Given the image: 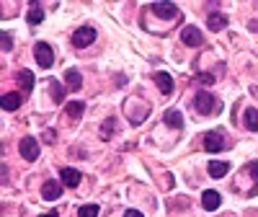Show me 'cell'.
<instances>
[{
    "mask_svg": "<svg viewBox=\"0 0 258 217\" xmlns=\"http://www.w3.org/2000/svg\"><path fill=\"white\" fill-rule=\"evenodd\" d=\"M34 57H36V62H39V68H44V70L54 65V52H52V47L47 44V41H36Z\"/></svg>",
    "mask_w": 258,
    "mask_h": 217,
    "instance_id": "1",
    "label": "cell"
},
{
    "mask_svg": "<svg viewBox=\"0 0 258 217\" xmlns=\"http://www.w3.org/2000/svg\"><path fill=\"white\" fill-rule=\"evenodd\" d=\"M93 41H96V29H93V26H80V29L73 34V44H75L78 49L91 47Z\"/></svg>",
    "mask_w": 258,
    "mask_h": 217,
    "instance_id": "2",
    "label": "cell"
},
{
    "mask_svg": "<svg viewBox=\"0 0 258 217\" xmlns=\"http://www.w3.org/2000/svg\"><path fill=\"white\" fill-rule=\"evenodd\" d=\"M194 108H197L199 114H212L214 108H217V101H214V96H212V93L199 91V93H197V98H194Z\"/></svg>",
    "mask_w": 258,
    "mask_h": 217,
    "instance_id": "3",
    "label": "cell"
},
{
    "mask_svg": "<svg viewBox=\"0 0 258 217\" xmlns=\"http://www.w3.org/2000/svg\"><path fill=\"white\" fill-rule=\"evenodd\" d=\"M18 153H21V158L24 160H36L39 158V142H36V137H24L18 142Z\"/></svg>",
    "mask_w": 258,
    "mask_h": 217,
    "instance_id": "4",
    "label": "cell"
},
{
    "mask_svg": "<svg viewBox=\"0 0 258 217\" xmlns=\"http://www.w3.org/2000/svg\"><path fill=\"white\" fill-rule=\"evenodd\" d=\"M181 41H183L186 47H202L204 36H202V31H199L197 26H186V29L181 31Z\"/></svg>",
    "mask_w": 258,
    "mask_h": 217,
    "instance_id": "5",
    "label": "cell"
},
{
    "mask_svg": "<svg viewBox=\"0 0 258 217\" xmlns=\"http://www.w3.org/2000/svg\"><path fill=\"white\" fill-rule=\"evenodd\" d=\"M59 194H62V184L59 181H44V186H41V199L44 202H54L59 199Z\"/></svg>",
    "mask_w": 258,
    "mask_h": 217,
    "instance_id": "6",
    "label": "cell"
},
{
    "mask_svg": "<svg viewBox=\"0 0 258 217\" xmlns=\"http://www.w3.org/2000/svg\"><path fill=\"white\" fill-rule=\"evenodd\" d=\"M220 204H222V197L214 189H209V191H204L202 194V207L207 209V212H214V209H220Z\"/></svg>",
    "mask_w": 258,
    "mask_h": 217,
    "instance_id": "7",
    "label": "cell"
},
{
    "mask_svg": "<svg viewBox=\"0 0 258 217\" xmlns=\"http://www.w3.org/2000/svg\"><path fill=\"white\" fill-rule=\"evenodd\" d=\"M204 147H207V153H220V150L225 147V140L220 132H207L204 135Z\"/></svg>",
    "mask_w": 258,
    "mask_h": 217,
    "instance_id": "8",
    "label": "cell"
},
{
    "mask_svg": "<svg viewBox=\"0 0 258 217\" xmlns=\"http://www.w3.org/2000/svg\"><path fill=\"white\" fill-rule=\"evenodd\" d=\"M59 179H62V186H68V189H75L78 184H80V173L75 171V168H62L59 171Z\"/></svg>",
    "mask_w": 258,
    "mask_h": 217,
    "instance_id": "9",
    "label": "cell"
},
{
    "mask_svg": "<svg viewBox=\"0 0 258 217\" xmlns=\"http://www.w3.org/2000/svg\"><path fill=\"white\" fill-rule=\"evenodd\" d=\"M207 26H209L212 31H222V29L227 26V16H225V13H217V11L209 13V16H207Z\"/></svg>",
    "mask_w": 258,
    "mask_h": 217,
    "instance_id": "10",
    "label": "cell"
},
{
    "mask_svg": "<svg viewBox=\"0 0 258 217\" xmlns=\"http://www.w3.org/2000/svg\"><path fill=\"white\" fill-rule=\"evenodd\" d=\"M0 103H3L6 112H16V108H18L21 103H24V96H21V93H3Z\"/></svg>",
    "mask_w": 258,
    "mask_h": 217,
    "instance_id": "11",
    "label": "cell"
},
{
    "mask_svg": "<svg viewBox=\"0 0 258 217\" xmlns=\"http://www.w3.org/2000/svg\"><path fill=\"white\" fill-rule=\"evenodd\" d=\"M155 83H158L160 93H165V96L173 93V78H170L168 73H158V75H155Z\"/></svg>",
    "mask_w": 258,
    "mask_h": 217,
    "instance_id": "12",
    "label": "cell"
},
{
    "mask_svg": "<svg viewBox=\"0 0 258 217\" xmlns=\"http://www.w3.org/2000/svg\"><path fill=\"white\" fill-rule=\"evenodd\" d=\"M227 171H230V163L227 160H212L209 163V176L212 179H222Z\"/></svg>",
    "mask_w": 258,
    "mask_h": 217,
    "instance_id": "13",
    "label": "cell"
},
{
    "mask_svg": "<svg viewBox=\"0 0 258 217\" xmlns=\"http://www.w3.org/2000/svg\"><path fill=\"white\" fill-rule=\"evenodd\" d=\"M153 11H155L158 16H163V18H173V16L178 13V8H176L173 3H153Z\"/></svg>",
    "mask_w": 258,
    "mask_h": 217,
    "instance_id": "14",
    "label": "cell"
},
{
    "mask_svg": "<svg viewBox=\"0 0 258 217\" xmlns=\"http://www.w3.org/2000/svg\"><path fill=\"white\" fill-rule=\"evenodd\" d=\"M165 124L168 127H173V129H181L183 127V114L181 112H176V108H170V112H165Z\"/></svg>",
    "mask_w": 258,
    "mask_h": 217,
    "instance_id": "15",
    "label": "cell"
},
{
    "mask_svg": "<svg viewBox=\"0 0 258 217\" xmlns=\"http://www.w3.org/2000/svg\"><path fill=\"white\" fill-rule=\"evenodd\" d=\"M243 122H245V127L250 129V132H258V108H245Z\"/></svg>",
    "mask_w": 258,
    "mask_h": 217,
    "instance_id": "16",
    "label": "cell"
},
{
    "mask_svg": "<svg viewBox=\"0 0 258 217\" xmlns=\"http://www.w3.org/2000/svg\"><path fill=\"white\" fill-rule=\"evenodd\" d=\"M64 80H68V88H70V91H80L83 78H80L78 70H68V73H64Z\"/></svg>",
    "mask_w": 258,
    "mask_h": 217,
    "instance_id": "17",
    "label": "cell"
},
{
    "mask_svg": "<svg viewBox=\"0 0 258 217\" xmlns=\"http://www.w3.org/2000/svg\"><path fill=\"white\" fill-rule=\"evenodd\" d=\"M18 80H21V85H24L26 93L34 91V73H31V70H21V73H18Z\"/></svg>",
    "mask_w": 258,
    "mask_h": 217,
    "instance_id": "18",
    "label": "cell"
},
{
    "mask_svg": "<svg viewBox=\"0 0 258 217\" xmlns=\"http://www.w3.org/2000/svg\"><path fill=\"white\" fill-rule=\"evenodd\" d=\"M64 112H68V117H73V119H78L83 112H85V103L83 101H70L68 106H64Z\"/></svg>",
    "mask_w": 258,
    "mask_h": 217,
    "instance_id": "19",
    "label": "cell"
},
{
    "mask_svg": "<svg viewBox=\"0 0 258 217\" xmlns=\"http://www.w3.org/2000/svg\"><path fill=\"white\" fill-rule=\"evenodd\" d=\"M26 21L31 26H36V24H41V21H44V11H41L39 6H34L31 11H29V16H26Z\"/></svg>",
    "mask_w": 258,
    "mask_h": 217,
    "instance_id": "20",
    "label": "cell"
},
{
    "mask_svg": "<svg viewBox=\"0 0 258 217\" xmlns=\"http://www.w3.org/2000/svg\"><path fill=\"white\" fill-rule=\"evenodd\" d=\"M49 88H52V101H54V103H62V101H64V88H62L57 80L49 83Z\"/></svg>",
    "mask_w": 258,
    "mask_h": 217,
    "instance_id": "21",
    "label": "cell"
},
{
    "mask_svg": "<svg viewBox=\"0 0 258 217\" xmlns=\"http://www.w3.org/2000/svg\"><path fill=\"white\" fill-rule=\"evenodd\" d=\"M78 217H98V204H85L78 209Z\"/></svg>",
    "mask_w": 258,
    "mask_h": 217,
    "instance_id": "22",
    "label": "cell"
},
{
    "mask_svg": "<svg viewBox=\"0 0 258 217\" xmlns=\"http://www.w3.org/2000/svg\"><path fill=\"white\" fill-rule=\"evenodd\" d=\"M11 49H13V39L8 31H3V52H11Z\"/></svg>",
    "mask_w": 258,
    "mask_h": 217,
    "instance_id": "23",
    "label": "cell"
},
{
    "mask_svg": "<svg viewBox=\"0 0 258 217\" xmlns=\"http://www.w3.org/2000/svg\"><path fill=\"white\" fill-rule=\"evenodd\" d=\"M111 129H114V119H109V122L103 124V135H106V140L111 137Z\"/></svg>",
    "mask_w": 258,
    "mask_h": 217,
    "instance_id": "24",
    "label": "cell"
},
{
    "mask_svg": "<svg viewBox=\"0 0 258 217\" xmlns=\"http://www.w3.org/2000/svg\"><path fill=\"white\" fill-rule=\"evenodd\" d=\"M250 176L255 179V184H258V160H253L250 163Z\"/></svg>",
    "mask_w": 258,
    "mask_h": 217,
    "instance_id": "25",
    "label": "cell"
},
{
    "mask_svg": "<svg viewBox=\"0 0 258 217\" xmlns=\"http://www.w3.org/2000/svg\"><path fill=\"white\" fill-rule=\"evenodd\" d=\"M124 217H142V212H140V209H126Z\"/></svg>",
    "mask_w": 258,
    "mask_h": 217,
    "instance_id": "26",
    "label": "cell"
},
{
    "mask_svg": "<svg viewBox=\"0 0 258 217\" xmlns=\"http://www.w3.org/2000/svg\"><path fill=\"white\" fill-rule=\"evenodd\" d=\"M44 140H47V142H49V145H52V142H54V132H52V129H47V132H44Z\"/></svg>",
    "mask_w": 258,
    "mask_h": 217,
    "instance_id": "27",
    "label": "cell"
},
{
    "mask_svg": "<svg viewBox=\"0 0 258 217\" xmlns=\"http://www.w3.org/2000/svg\"><path fill=\"white\" fill-rule=\"evenodd\" d=\"M199 80H202V83H207V85H212V83H214V78H212V75H199Z\"/></svg>",
    "mask_w": 258,
    "mask_h": 217,
    "instance_id": "28",
    "label": "cell"
},
{
    "mask_svg": "<svg viewBox=\"0 0 258 217\" xmlns=\"http://www.w3.org/2000/svg\"><path fill=\"white\" fill-rule=\"evenodd\" d=\"M41 217H57V209H54V212H47V214H41Z\"/></svg>",
    "mask_w": 258,
    "mask_h": 217,
    "instance_id": "29",
    "label": "cell"
}]
</instances>
